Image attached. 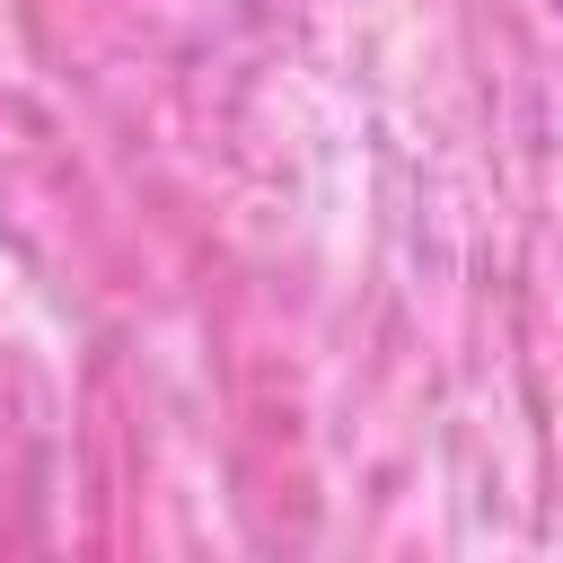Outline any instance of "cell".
I'll return each mask as SVG.
<instances>
[{
  "mask_svg": "<svg viewBox=\"0 0 563 563\" xmlns=\"http://www.w3.org/2000/svg\"><path fill=\"white\" fill-rule=\"evenodd\" d=\"M554 9H563V0H554Z\"/></svg>",
  "mask_w": 563,
  "mask_h": 563,
  "instance_id": "6da1fadb",
  "label": "cell"
}]
</instances>
